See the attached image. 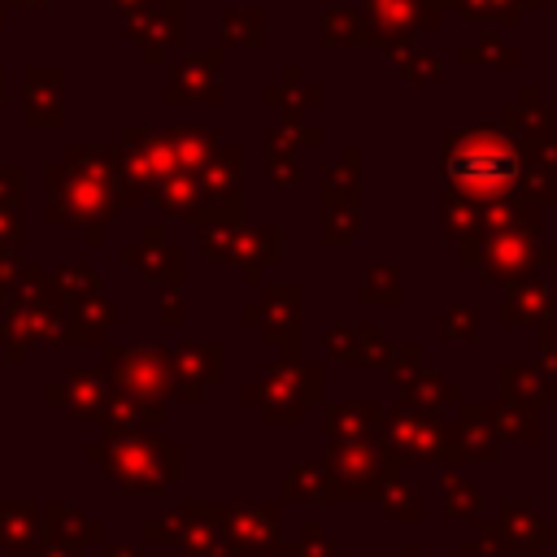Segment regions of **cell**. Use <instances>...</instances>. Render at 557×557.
I'll list each match as a JSON object with an SVG mask.
<instances>
[{"instance_id": "6da1fadb", "label": "cell", "mask_w": 557, "mask_h": 557, "mask_svg": "<svg viewBox=\"0 0 557 557\" xmlns=\"http://www.w3.org/2000/svg\"><path fill=\"white\" fill-rule=\"evenodd\" d=\"M444 170L466 196H505L522 178V152L500 135L470 131L448 148Z\"/></svg>"}]
</instances>
